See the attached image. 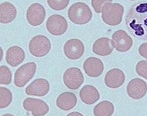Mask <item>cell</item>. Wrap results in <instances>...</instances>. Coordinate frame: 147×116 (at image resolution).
I'll use <instances>...</instances> for the list:
<instances>
[{"label": "cell", "mask_w": 147, "mask_h": 116, "mask_svg": "<svg viewBox=\"0 0 147 116\" xmlns=\"http://www.w3.org/2000/svg\"><path fill=\"white\" fill-rule=\"evenodd\" d=\"M36 65L33 62L26 63L20 67L14 74V82L18 88L24 87L34 76Z\"/></svg>", "instance_id": "5b68a950"}, {"label": "cell", "mask_w": 147, "mask_h": 116, "mask_svg": "<svg viewBox=\"0 0 147 116\" xmlns=\"http://www.w3.org/2000/svg\"><path fill=\"white\" fill-rule=\"evenodd\" d=\"M17 10L15 6L10 2H3L0 6V22L2 24H8L16 18Z\"/></svg>", "instance_id": "ffe728a7"}, {"label": "cell", "mask_w": 147, "mask_h": 116, "mask_svg": "<svg viewBox=\"0 0 147 116\" xmlns=\"http://www.w3.org/2000/svg\"><path fill=\"white\" fill-rule=\"evenodd\" d=\"M85 73L90 77H97L104 71V64L101 60L96 57L87 58L84 63Z\"/></svg>", "instance_id": "5bb4252c"}, {"label": "cell", "mask_w": 147, "mask_h": 116, "mask_svg": "<svg viewBox=\"0 0 147 116\" xmlns=\"http://www.w3.org/2000/svg\"><path fill=\"white\" fill-rule=\"evenodd\" d=\"M112 42L114 48L121 53L128 52L133 45L132 38L123 30H117L113 34Z\"/></svg>", "instance_id": "8992f818"}, {"label": "cell", "mask_w": 147, "mask_h": 116, "mask_svg": "<svg viewBox=\"0 0 147 116\" xmlns=\"http://www.w3.org/2000/svg\"><path fill=\"white\" fill-rule=\"evenodd\" d=\"M125 80V74L122 70L119 69H113L107 73L104 81L108 88L115 89L122 86Z\"/></svg>", "instance_id": "9a60e30c"}, {"label": "cell", "mask_w": 147, "mask_h": 116, "mask_svg": "<svg viewBox=\"0 0 147 116\" xmlns=\"http://www.w3.org/2000/svg\"><path fill=\"white\" fill-rule=\"evenodd\" d=\"M0 96V108L4 109L10 104L12 100V94L7 88L1 87Z\"/></svg>", "instance_id": "7402d4cb"}, {"label": "cell", "mask_w": 147, "mask_h": 116, "mask_svg": "<svg viewBox=\"0 0 147 116\" xmlns=\"http://www.w3.org/2000/svg\"><path fill=\"white\" fill-rule=\"evenodd\" d=\"M115 111L112 103L108 101H104L97 104L94 108L93 113L96 116H112Z\"/></svg>", "instance_id": "44dd1931"}, {"label": "cell", "mask_w": 147, "mask_h": 116, "mask_svg": "<svg viewBox=\"0 0 147 116\" xmlns=\"http://www.w3.org/2000/svg\"><path fill=\"white\" fill-rule=\"evenodd\" d=\"M113 0H92L91 3L94 11L100 13L102 11V7L103 5L107 2H111Z\"/></svg>", "instance_id": "484cf974"}, {"label": "cell", "mask_w": 147, "mask_h": 116, "mask_svg": "<svg viewBox=\"0 0 147 116\" xmlns=\"http://www.w3.org/2000/svg\"><path fill=\"white\" fill-rule=\"evenodd\" d=\"M48 31L54 36H61L65 33L68 28L66 19L59 14H54L49 17L46 24Z\"/></svg>", "instance_id": "52a82bcc"}, {"label": "cell", "mask_w": 147, "mask_h": 116, "mask_svg": "<svg viewBox=\"0 0 147 116\" xmlns=\"http://www.w3.org/2000/svg\"><path fill=\"white\" fill-rule=\"evenodd\" d=\"M124 11V6L120 3H105L102 7V19L108 25H118L122 21Z\"/></svg>", "instance_id": "7a4b0ae2"}, {"label": "cell", "mask_w": 147, "mask_h": 116, "mask_svg": "<svg viewBox=\"0 0 147 116\" xmlns=\"http://www.w3.org/2000/svg\"><path fill=\"white\" fill-rule=\"evenodd\" d=\"M139 53L140 55L147 59V43H143L139 48Z\"/></svg>", "instance_id": "4316f807"}, {"label": "cell", "mask_w": 147, "mask_h": 116, "mask_svg": "<svg viewBox=\"0 0 147 116\" xmlns=\"http://www.w3.org/2000/svg\"><path fill=\"white\" fill-rule=\"evenodd\" d=\"M51 43L49 40L42 35L34 37L29 44L30 53L34 56L41 57L46 56L51 51Z\"/></svg>", "instance_id": "277c9868"}, {"label": "cell", "mask_w": 147, "mask_h": 116, "mask_svg": "<svg viewBox=\"0 0 147 116\" xmlns=\"http://www.w3.org/2000/svg\"><path fill=\"white\" fill-rule=\"evenodd\" d=\"M77 102L76 95L71 92H65L57 98L56 104L58 108L63 111H69L74 108Z\"/></svg>", "instance_id": "d6986e66"}, {"label": "cell", "mask_w": 147, "mask_h": 116, "mask_svg": "<svg viewBox=\"0 0 147 116\" xmlns=\"http://www.w3.org/2000/svg\"><path fill=\"white\" fill-rule=\"evenodd\" d=\"M127 91L131 98L135 100L141 99L147 94V83L142 79L134 78L128 83Z\"/></svg>", "instance_id": "8fae6325"}, {"label": "cell", "mask_w": 147, "mask_h": 116, "mask_svg": "<svg viewBox=\"0 0 147 116\" xmlns=\"http://www.w3.org/2000/svg\"><path fill=\"white\" fill-rule=\"evenodd\" d=\"M0 83L1 85H8L11 82V72L10 69L5 66L0 67Z\"/></svg>", "instance_id": "603a6c76"}, {"label": "cell", "mask_w": 147, "mask_h": 116, "mask_svg": "<svg viewBox=\"0 0 147 116\" xmlns=\"http://www.w3.org/2000/svg\"><path fill=\"white\" fill-rule=\"evenodd\" d=\"M136 70L138 75L147 80V61H139L136 66Z\"/></svg>", "instance_id": "d4e9b609"}, {"label": "cell", "mask_w": 147, "mask_h": 116, "mask_svg": "<svg viewBox=\"0 0 147 116\" xmlns=\"http://www.w3.org/2000/svg\"><path fill=\"white\" fill-rule=\"evenodd\" d=\"M70 0H47L49 6L56 11L62 10L66 8Z\"/></svg>", "instance_id": "cb8c5ba5"}, {"label": "cell", "mask_w": 147, "mask_h": 116, "mask_svg": "<svg viewBox=\"0 0 147 116\" xmlns=\"http://www.w3.org/2000/svg\"><path fill=\"white\" fill-rule=\"evenodd\" d=\"M125 23L131 35L139 40L147 41V1L138 2L131 7Z\"/></svg>", "instance_id": "6da1fadb"}, {"label": "cell", "mask_w": 147, "mask_h": 116, "mask_svg": "<svg viewBox=\"0 0 147 116\" xmlns=\"http://www.w3.org/2000/svg\"><path fill=\"white\" fill-rule=\"evenodd\" d=\"M49 84L47 80L38 78L26 87L25 93L29 96L42 97L45 96L49 92Z\"/></svg>", "instance_id": "4fadbf2b"}, {"label": "cell", "mask_w": 147, "mask_h": 116, "mask_svg": "<svg viewBox=\"0 0 147 116\" xmlns=\"http://www.w3.org/2000/svg\"><path fill=\"white\" fill-rule=\"evenodd\" d=\"M26 16L30 25L37 26L44 22L46 16V11L42 5L35 3L29 7Z\"/></svg>", "instance_id": "9c48e42d"}, {"label": "cell", "mask_w": 147, "mask_h": 116, "mask_svg": "<svg viewBox=\"0 0 147 116\" xmlns=\"http://www.w3.org/2000/svg\"><path fill=\"white\" fill-rule=\"evenodd\" d=\"M114 49L112 40L102 37L97 40L93 45V52L98 56H106L111 55Z\"/></svg>", "instance_id": "2e32d148"}, {"label": "cell", "mask_w": 147, "mask_h": 116, "mask_svg": "<svg viewBox=\"0 0 147 116\" xmlns=\"http://www.w3.org/2000/svg\"><path fill=\"white\" fill-rule=\"evenodd\" d=\"M68 16L69 20L74 24L84 25L91 20L92 12L90 7L86 3L76 2L69 9Z\"/></svg>", "instance_id": "3957f363"}, {"label": "cell", "mask_w": 147, "mask_h": 116, "mask_svg": "<svg viewBox=\"0 0 147 116\" xmlns=\"http://www.w3.org/2000/svg\"><path fill=\"white\" fill-rule=\"evenodd\" d=\"M63 81L68 88L76 90L83 84L84 79L81 71L78 68L71 67L65 71Z\"/></svg>", "instance_id": "ba28073f"}, {"label": "cell", "mask_w": 147, "mask_h": 116, "mask_svg": "<svg viewBox=\"0 0 147 116\" xmlns=\"http://www.w3.org/2000/svg\"><path fill=\"white\" fill-rule=\"evenodd\" d=\"M130 1H135V0H130Z\"/></svg>", "instance_id": "83f0119b"}, {"label": "cell", "mask_w": 147, "mask_h": 116, "mask_svg": "<svg viewBox=\"0 0 147 116\" xmlns=\"http://www.w3.org/2000/svg\"><path fill=\"white\" fill-rule=\"evenodd\" d=\"M84 50L83 43L78 39L68 40L64 47V52L65 56L72 60L81 58L84 55Z\"/></svg>", "instance_id": "7c38bea8"}, {"label": "cell", "mask_w": 147, "mask_h": 116, "mask_svg": "<svg viewBox=\"0 0 147 116\" xmlns=\"http://www.w3.org/2000/svg\"><path fill=\"white\" fill-rule=\"evenodd\" d=\"M25 57L24 50L19 47L14 46L9 48L6 51V61L13 67H16L21 63Z\"/></svg>", "instance_id": "e0dca14e"}, {"label": "cell", "mask_w": 147, "mask_h": 116, "mask_svg": "<svg viewBox=\"0 0 147 116\" xmlns=\"http://www.w3.org/2000/svg\"><path fill=\"white\" fill-rule=\"evenodd\" d=\"M81 101L87 104L92 105L100 98V93L97 89L92 85H85L80 92Z\"/></svg>", "instance_id": "ac0fdd59"}, {"label": "cell", "mask_w": 147, "mask_h": 116, "mask_svg": "<svg viewBox=\"0 0 147 116\" xmlns=\"http://www.w3.org/2000/svg\"><path fill=\"white\" fill-rule=\"evenodd\" d=\"M24 108L32 113L33 116H45L49 112V107L44 101L28 98L23 103Z\"/></svg>", "instance_id": "30bf717a"}]
</instances>
